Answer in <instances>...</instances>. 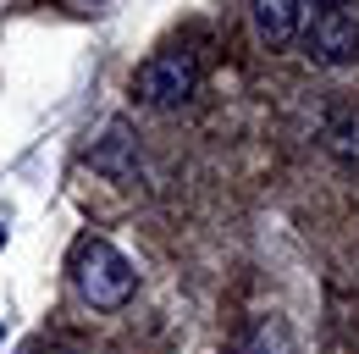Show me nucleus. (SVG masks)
Masks as SVG:
<instances>
[{
    "instance_id": "obj_1",
    "label": "nucleus",
    "mask_w": 359,
    "mask_h": 354,
    "mask_svg": "<svg viewBox=\"0 0 359 354\" xmlns=\"http://www.w3.org/2000/svg\"><path fill=\"white\" fill-rule=\"evenodd\" d=\"M72 282H78V294H83L94 310H116V305L133 299L138 271L116 244L89 238V244H78V255H72Z\"/></svg>"
},
{
    "instance_id": "obj_2",
    "label": "nucleus",
    "mask_w": 359,
    "mask_h": 354,
    "mask_svg": "<svg viewBox=\"0 0 359 354\" xmlns=\"http://www.w3.org/2000/svg\"><path fill=\"white\" fill-rule=\"evenodd\" d=\"M194 88H199V61H194V50H155V55L138 67V78H133L138 105H149V111H177Z\"/></svg>"
},
{
    "instance_id": "obj_3",
    "label": "nucleus",
    "mask_w": 359,
    "mask_h": 354,
    "mask_svg": "<svg viewBox=\"0 0 359 354\" xmlns=\"http://www.w3.org/2000/svg\"><path fill=\"white\" fill-rule=\"evenodd\" d=\"M304 50H310L315 67H348L359 55V17L343 11V6L320 11L310 22V34H304Z\"/></svg>"
},
{
    "instance_id": "obj_4",
    "label": "nucleus",
    "mask_w": 359,
    "mask_h": 354,
    "mask_svg": "<svg viewBox=\"0 0 359 354\" xmlns=\"http://www.w3.org/2000/svg\"><path fill=\"white\" fill-rule=\"evenodd\" d=\"M89 166L94 172H105V177H116V183H128L138 166V138L133 128L122 122V117H111L105 128H100V138L89 144Z\"/></svg>"
},
{
    "instance_id": "obj_5",
    "label": "nucleus",
    "mask_w": 359,
    "mask_h": 354,
    "mask_svg": "<svg viewBox=\"0 0 359 354\" xmlns=\"http://www.w3.org/2000/svg\"><path fill=\"white\" fill-rule=\"evenodd\" d=\"M299 17H304L299 0H255V6H249V22H255L260 44H271V50L299 39Z\"/></svg>"
},
{
    "instance_id": "obj_6",
    "label": "nucleus",
    "mask_w": 359,
    "mask_h": 354,
    "mask_svg": "<svg viewBox=\"0 0 359 354\" xmlns=\"http://www.w3.org/2000/svg\"><path fill=\"white\" fill-rule=\"evenodd\" d=\"M326 150L337 161H359V111H337L326 122Z\"/></svg>"
},
{
    "instance_id": "obj_7",
    "label": "nucleus",
    "mask_w": 359,
    "mask_h": 354,
    "mask_svg": "<svg viewBox=\"0 0 359 354\" xmlns=\"http://www.w3.org/2000/svg\"><path fill=\"white\" fill-rule=\"evenodd\" d=\"M22 354H67V349H55V343H28Z\"/></svg>"
},
{
    "instance_id": "obj_8",
    "label": "nucleus",
    "mask_w": 359,
    "mask_h": 354,
    "mask_svg": "<svg viewBox=\"0 0 359 354\" xmlns=\"http://www.w3.org/2000/svg\"><path fill=\"white\" fill-rule=\"evenodd\" d=\"M310 6H326V11H332V6H343V0H310Z\"/></svg>"
},
{
    "instance_id": "obj_9",
    "label": "nucleus",
    "mask_w": 359,
    "mask_h": 354,
    "mask_svg": "<svg viewBox=\"0 0 359 354\" xmlns=\"http://www.w3.org/2000/svg\"><path fill=\"white\" fill-rule=\"evenodd\" d=\"M0 244H6V227H0Z\"/></svg>"
},
{
    "instance_id": "obj_10",
    "label": "nucleus",
    "mask_w": 359,
    "mask_h": 354,
    "mask_svg": "<svg viewBox=\"0 0 359 354\" xmlns=\"http://www.w3.org/2000/svg\"><path fill=\"white\" fill-rule=\"evenodd\" d=\"M0 338H6V321H0Z\"/></svg>"
}]
</instances>
